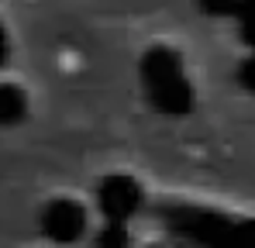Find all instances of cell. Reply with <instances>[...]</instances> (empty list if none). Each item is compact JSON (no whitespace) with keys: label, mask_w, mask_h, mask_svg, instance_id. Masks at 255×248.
Here are the masks:
<instances>
[{"label":"cell","mask_w":255,"mask_h":248,"mask_svg":"<svg viewBox=\"0 0 255 248\" xmlns=\"http://www.w3.org/2000/svg\"><path fill=\"white\" fill-rule=\"evenodd\" d=\"M204 14H214V17H249L255 10V0H197Z\"/></svg>","instance_id":"cell-5"},{"label":"cell","mask_w":255,"mask_h":248,"mask_svg":"<svg viewBox=\"0 0 255 248\" xmlns=\"http://www.w3.org/2000/svg\"><path fill=\"white\" fill-rule=\"evenodd\" d=\"M86 228V214L76 200H52L42 210V231L52 242H73Z\"/></svg>","instance_id":"cell-3"},{"label":"cell","mask_w":255,"mask_h":248,"mask_svg":"<svg viewBox=\"0 0 255 248\" xmlns=\"http://www.w3.org/2000/svg\"><path fill=\"white\" fill-rule=\"evenodd\" d=\"M238 83H242L249 93H255V48L242 59V66H238Z\"/></svg>","instance_id":"cell-6"},{"label":"cell","mask_w":255,"mask_h":248,"mask_svg":"<svg viewBox=\"0 0 255 248\" xmlns=\"http://www.w3.org/2000/svg\"><path fill=\"white\" fill-rule=\"evenodd\" d=\"M141 86H145L148 104L159 114L179 118L193 107V86L183 69V59L166 45H155L141 55Z\"/></svg>","instance_id":"cell-1"},{"label":"cell","mask_w":255,"mask_h":248,"mask_svg":"<svg viewBox=\"0 0 255 248\" xmlns=\"http://www.w3.org/2000/svg\"><path fill=\"white\" fill-rule=\"evenodd\" d=\"M7 55H10V38H7V28L0 24V66L7 62Z\"/></svg>","instance_id":"cell-8"},{"label":"cell","mask_w":255,"mask_h":248,"mask_svg":"<svg viewBox=\"0 0 255 248\" xmlns=\"http://www.w3.org/2000/svg\"><path fill=\"white\" fill-rule=\"evenodd\" d=\"M28 118V93L14 83H0V127H14Z\"/></svg>","instance_id":"cell-4"},{"label":"cell","mask_w":255,"mask_h":248,"mask_svg":"<svg viewBox=\"0 0 255 248\" xmlns=\"http://www.w3.org/2000/svg\"><path fill=\"white\" fill-rule=\"evenodd\" d=\"M242 38H245L249 48H255V10L249 17H242Z\"/></svg>","instance_id":"cell-7"},{"label":"cell","mask_w":255,"mask_h":248,"mask_svg":"<svg viewBox=\"0 0 255 248\" xmlns=\"http://www.w3.org/2000/svg\"><path fill=\"white\" fill-rule=\"evenodd\" d=\"M97 193H100V207L111 221H128L141 204V186L131 176H107Z\"/></svg>","instance_id":"cell-2"}]
</instances>
